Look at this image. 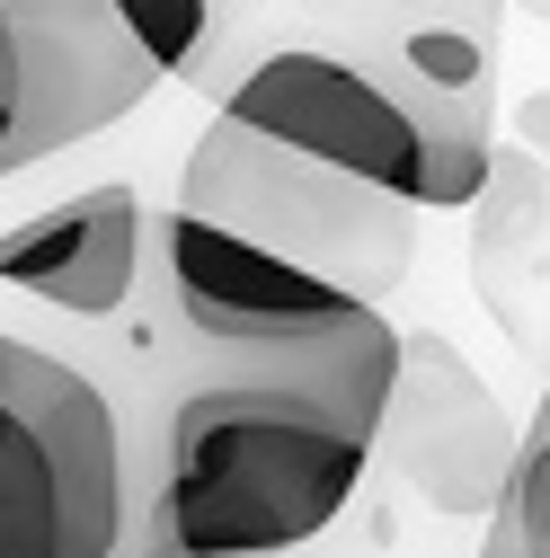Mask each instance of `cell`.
I'll return each mask as SVG.
<instances>
[{
	"label": "cell",
	"mask_w": 550,
	"mask_h": 558,
	"mask_svg": "<svg viewBox=\"0 0 550 558\" xmlns=\"http://www.w3.org/2000/svg\"><path fill=\"white\" fill-rule=\"evenodd\" d=\"M391 373L399 328L382 311L294 345H214L143 302L124 381H107L133 452L124 558H285L320 541L382 461Z\"/></svg>",
	"instance_id": "6da1fadb"
},
{
	"label": "cell",
	"mask_w": 550,
	"mask_h": 558,
	"mask_svg": "<svg viewBox=\"0 0 550 558\" xmlns=\"http://www.w3.org/2000/svg\"><path fill=\"white\" fill-rule=\"evenodd\" d=\"M133 452L98 364L0 328V558H124Z\"/></svg>",
	"instance_id": "7a4b0ae2"
},
{
	"label": "cell",
	"mask_w": 550,
	"mask_h": 558,
	"mask_svg": "<svg viewBox=\"0 0 550 558\" xmlns=\"http://www.w3.org/2000/svg\"><path fill=\"white\" fill-rule=\"evenodd\" d=\"M178 204L204 222H223L258 248H275L285 266L320 275V284L356 293V302H391L408 284V266H418V204L408 195H382L347 169H328L311 151H285L266 143V133L231 124L214 107V124L195 133V151L178 169Z\"/></svg>",
	"instance_id": "3957f363"
},
{
	"label": "cell",
	"mask_w": 550,
	"mask_h": 558,
	"mask_svg": "<svg viewBox=\"0 0 550 558\" xmlns=\"http://www.w3.org/2000/svg\"><path fill=\"white\" fill-rule=\"evenodd\" d=\"M214 107L231 124L266 133V143H285V151H311V160L347 169L382 195H408L418 214H444V160H435L427 116L399 98V81L320 0L302 10V27H285L249 62H231Z\"/></svg>",
	"instance_id": "277c9868"
},
{
	"label": "cell",
	"mask_w": 550,
	"mask_h": 558,
	"mask_svg": "<svg viewBox=\"0 0 550 558\" xmlns=\"http://www.w3.org/2000/svg\"><path fill=\"white\" fill-rule=\"evenodd\" d=\"M160 81L116 0H0V178L98 143Z\"/></svg>",
	"instance_id": "5b68a950"
},
{
	"label": "cell",
	"mask_w": 550,
	"mask_h": 558,
	"mask_svg": "<svg viewBox=\"0 0 550 558\" xmlns=\"http://www.w3.org/2000/svg\"><path fill=\"white\" fill-rule=\"evenodd\" d=\"M524 426L498 408L489 373H479L444 328H399V373L382 408V470L427 497V514L489 523L506 506Z\"/></svg>",
	"instance_id": "8992f818"
},
{
	"label": "cell",
	"mask_w": 550,
	"mask_h": 558,
	"mask_svg": "<svg viewBox=\"0 0 550 558\" xmlns=\"http://www.w3.org/2000/svg\"><path fill=\"white\" fill-rule=\"evenodd\" d=\"M143 302L160 319H178L187 337H214V345H294V337H328V328L373 311L356 293L320 284V275L285 266L275 248L187 214V204L152 214V284H143Z\"/></svg>",
	"instance_id": "52a82bcc"
},
{
	"label": "cell",
	"mask_w": 550,
	"mask_h": 558,
	"mask_svg": "<svg viewBox=\"0 0 550 558\" xmlns=\"http://www.w3.org/2000/svg\"><path fill=\"white\" fill-rule=\"evenodd\" d=\"M0 284L81 328H124L152 284V204L124 178H107L10 222L0 231Z\"/></svg>",
	"instance_id": "ba28073f"
},
{
	"label": "cell",
	"mask_w": 550,
	"mask_h": 558,
	"mask_svg": "<svg viewBox=\"0 0 550 558\" xmlns=\"http://www.w3.org/2000/svg\"><path fill=\"white\" fill-rule=\"evenodd\" d=\"M124 10V27L152 45V62L169 81H214V62H223V45H231V0H116Z\"/></svg>",
	"instance_id": "9c48e42d"
},
{
	"label": "cell",
	"mask_w": 550,
	"mask_h": 558,
	"mask_svg": "<svg viewBox=\"0 0 550 558\" xmlns=\"http://www.w3.org/2000/svg\"><path fill=\"white\" fill-rule=\"evenodd\" d=\"M524 541V558H550V390L524 426V452H515V478H506V506H498Z\"/></svg>",
	"instance_id": "30bf717a"
},
{
	"label": "cell",
	"mask_w": 550,
	"mask_h": 558,
	"mask_svg": "<svg viewBox=\"0 0 550 558\" xmlns=\"http://www.w3.org/2000/svg\"><path fill=\"white\" fill-rule=\"evenodd\" d=\"M515 133H524V143H541V160H550V89H533V98L515 107Z\"/></svg>",
	"instance_id": "8fae6325"
},
{
	"label": "cell",
	"mask_w": 550,
	"mask_h": 558,
	"mask_svg": "<svg viewBox=\"0 0 550 558\" xmlns=\"http://www.w3.org/2000/svg\"><path fill=\"white\" fill-rule=\"evenodd\" d=\"M479 558H524V541H515L506 514H489V541H479Z\"/></svg>",
	"instance_id": "7c38bea8"
},
{
	"label": "cell",
	"mask_w": 550,
	"mask_h": 558,
	"mask_svg": "<svg viewBox=\"0 0 550 558\" xmlns=\"http://www.w3.org/2000/svg\"><path fill=\"white\" fill-rule=\"evenodd\" d=\"M320 10H399V0H320ZM462 10H506V0H462Z\"/></svg>",
	"instance_id": "4fadbf2b"
},
{
	"label": "cell",
	"mask_w": 550,
	"mask_h": 558,
	"mask_svg": "<svg viewBox=\"0 0 550 558\" xmlns=\"http://www.w3.org/2000/svg\"><path fill=\"white\" fill-rule=\"evenodd\" d=\"M249 10H258V0H231V19H249Z\"/></svg>",
	"instance_id": "5bb4252c"
},
{
	"label": "cell",
	"mask_w": 550,
	"mask_h": 558,
	"mask_svg": "<svg viewBox=\"0 0 550 558\" xmlns=\"http://www.w3.org/2000/svg\"><path fill=\"white\" fill-rule=\"evenodd\" d=\"M524 10H541V19H550V0H524Z\"/></svg>",
	"instance_id": "9a60e30c"
}]
</instances>
